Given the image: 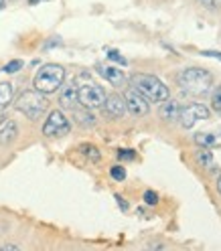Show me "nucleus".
<instances>
[{
	"mask_svg": "<svg viewBox=\"0 0 221 251\" xmlns=\"http://www.w3.org/2000/svg\"><path fill=\"white\" fill-rule=\"evenodd\" d=\"M179 87L187 96H205L213 85V75L201 67H189L177 77Z\"/></svg>",
	"mask_w": 221,
	"mask_h": 251,
	"instance_id": "f257e3e1",
	"label": "nucleus"
},
{
	"mask_svg": "<svg viewBox=\"0 0 221 251\" xmlns=\"http://www.w3.org/2000/svg\"><path fill=\"white\" fill-rule=\"evenodd\" d=\"M130 83L132 87L142 93L148 101H165L168 100V89L166 85L154 75H148V73H136L130 77Z\"/></svg>",
	"mask_w": 221,
	"mask_h": 251,
	"instance_id": "f03ea898",
	"label": "nucleus"
},
{
	"mask_svg": "<svg viewBox=\"0 0 221 251\" xmlns=\"http://www.w3.org/2000/svg\"><path fill=\"white\" fill-rule=\"evenodd\" d=\"M63 81H65V69L61 65H57V63H47V65H43L37 71L33 85L37 91L49 96V93H55L57 89H61Z\"/></svg>",
	"mask_w": 221,
	"mask_h": 251,
	"instance_id": "7ed1b4c3",
	"label": "nucleus"
},
{
	"mask_svg": "<svg viewBox=\"0 0 221 251\" xmlns=\"http://www.w3.org/2000/svg\"><path fill=\"white\" fill-rule=\"evenodd\" d=\"M17 109L23 112L28 120H39L45 109H47V100H45V93L37 91V89H30L21 93V98L17 100Z\"/></svg>",
	"mask_w": 221,
	"mask_h": 251,
	"instance_id": "20e7f679",
	"label": "nucleus"
},
{
	"mask_svg": "<svg viewBox=\"0 0 221 251\" xmlns=\"http://www.w3.org/2000/svg\"><path fill=\"white\" fill-rule=\"evenodd\" d=\"M77 101L85 109H98L106 101V91L96 83H85L82 87H77Z\"/></svg>",
	"mask_w": 221,
	"mask_h": 251,
	"instance_id": "39448f33",
	"label": "nucleus"
},
{
	"mask_svg": "<svg viewBox=\"0 0 221 251\" xmlns=\"http://www.w3.org/2000/svg\"><path fill=\"white\" fill-rule=\"evenodd\" d=\"M211 112H209V107L207 105H203V103H187L185 107H181V112H179V122L185 130L189 128H193V126L197 122H203V120H209Z\"/></svg>",
	"mask_w": 221,
	"mask_h": 251,
	"instance_id": "423d86ee",
	"label": "nucleus"
},
{
	"mask_svg": "<svg viewBox=\"0 0 221 251\" xmlns=\"http://www.w3.org/2000/svg\"><path fill=\"white\" fill-rule=\"evenodd\" d=\"M71 130V124L69 120L65 118V114L55 109V112L49 114L47 122L43 124V134L47 138H61V136H67Z\"/></svg>",
	"mask_w": 221,
	"mask_h": 251,
	"instance_id": "0eeeda50",
	"label": "nucleus"
},
{
	"mask_svg": "<svg viewBox=\"0 0 221 251\" xmlns=\"http://www.w3.org/2000/svg\"><path fill=\"white\" fill-rule=\"evenodd\" d=\"M124 103H126V109H128L130 114H134V116H146V114L150 112L148 100L142 96V93H138L134 87L126 89V93H124Z\"/></svg>",
	"mask_w": 221,
	"mask_h": 251,
	"instance_id": "6e6552de",
	"label": "nucleus"
},
{
	"mask_svg": "<svg viewBox=\"0 0 221 251\" xmlns=\"http://www.w3.org/2000/svg\"><path fill=\"white\" fill-rule=\"evenodd\" d=\"M98 71H100V75L104 77V79H108L110 83H112L114 87H122L124 83H126V75L118 69V67H112V65H100L96 67Z\"/></svg>",
	"mask_w": 221,
	"mask_h": 251,
	"instance_id": "1a4fd4ad",
	"label": "nucleus"
},
{
	"mask_svg": "<svg viewBox=\"0 0 221 251\" xmlns=\"http://www.w3.org/2000/svg\"><path fill=\"white\" fill-rule=\"evenodd\" d=\"M195 142H197V146H205V148L221 146V126H219V128H213V130L199 132L195 136Z\"/></svg>",
	"mask_w": 221,
	"mask_h": 251,
	"instance_id": "9d476101",
	"label": "nucleus"
},
{
	"mask_svg": "<svg viewBox=\"0 0 221 251\" xmlns=\"http://www.w3.org/2000/svg\"><path fill=\"white\" fill-rule=\"evenodd\" d=\"M102 107H106V112H108V116H112V118H122L124 116V112H126V103H124V98H120V96H106V101H104V105Z\"/></svg>",
	"mask_w": 221,
	"mask_h": 251,
	"instance_id": "9b49d317",
	"label": "nucleus"
},
{
	"mask_svg": "<svg viewBox=\"0 0 221 251\" xmlns=\"http://www.w3.org/2000/svg\"><path fill=\"white\" fill-rule=\"evenodd\" d=\"M59 103L63 105V107H67V109H73L77 103V87L73 85V83H69V85H65L61 89V93H59Z\"/></svg>",
	"mask_w": 221,
	"mask_h": 251,
	"instance_id": "f8f14e48",
	"label": "nucleus"
},
{
	"mask_svg": "<svg viewBox=\"0 0 221 251\" xmlns=\"http://www.w3.org/2000/svg\"><path fill=\"white\" fill-rule=\"evenodd\" d=\"M179 112H181V105L175 101V100H165V105H161V118L163 122H179Z\"/></svg>",
	"mask_w": 221,
	"mask_h": 251,
	"instance_id": "ddd939ff",
	"label": "nucleus"
},
{
	"mask_svg": "<svg viewBox=\"0 0 221 251\" xmlns=\"http://www.w3.org/2000/svg\"><path fill=\"white\" fill-rule=\"evenodd\" d=\"M17 136H19V128H17V124H14L12 120H6L2 126H0V144L2 146L14 142V138Z\"/></svg>",
	"mask_w": 221,
	"mask_h": 251,
	"instance_id": "4468645a",
	"label": "nucleus"
},
{
	"mask_svg": "<svg viewBox=\"0 0 221 251\" xmlns=\"http://www.w3.org/2000/svg\"><path fill=\"white\" fill-rule=\"evenodd\" d=\"M195 158H197V162H199L203 168H211V166H213V154H211L209 148H205V146H199Z\"/></svg>",
	"mask_w": 221,
	"mask_h": 251,
	"instance_id": "2eb2a0df",
	"label": "nucleus"
},
{
	"mask_svg": "<svg viewBox=\"0 0 221 251\" xmlns=\"http://www.w3.org/2000/svg\"><path fill=\"white\" fill-rule=\"evenodd\" d=\"M12 100V85L10 83H0V112L10 103Z\"/></svg>",
	"mask_w": 221,
	"mask_h": 251,
	"instance_id": "dca6fc26",
	"label": "nucleus"
},
{
	"mask_svg": "<svg viewBox=\"0 0 221 251\" xmlns=\"http://www.w3.org/2000/svg\"><path fill=\"white\" fill-rule=\"evenodd\" d=\"M80 150H82V152L87 156L89 160H93V162H98V160L102 158V156H100V150H98L96 146H91V144H83Z\"/></svg>",
	"mask_w": 221,
	"mask_h": 251,
	"instance_id": "f3484780",
	"label": "nucleus"
},
{
	"mask_svg": "<svg viewBox=\"0 0 221 251\" xmlns=\"http://www.w3.org/2000/svg\"><path fill=\"white\" fill-rule=\"evenodd\" d=\"M211 107H213V112L221 116V85L213 91V96H211Z\"/></svg>",
	"mask_w": 221,
	"mask_h": 251,
	"instance_id": "a211bd4d",
	"label": "nucleus"
},
{
	"mask_svg": "<svg viewBox=\"0 0 221 251\" xmlns=\"http://www.w3.org/2000/svg\"><path fill=\"white\" fill-rule=\"evenodd\" d=\"M21 69H23V61H19V59H14V61L6 63V65L2 67L4 73H17V71H21Z\"/></svg>",
	"mask_w": 221,
	"mask_h": 251,
	"instance_id": "6ab92c4d",
	"label": "nucleus"
},
{
	"mask_svg": "<svg viewBox=\"0 0 221 251\" xmlns=\"http://www.w3.org/2000/svg\"><path fill=\"white\" fill-rule=\"evenodd\" d=\"M110 175H112L114 180L122 182V180L126 178V168H124V166H112V168H110Z\"/></svg>",
	"mask_w": 221,
	"mask_h": 251,
	"instance_id": "aec40b11",
	"label": "nucleus"
},
{
	"mask_svg": "<svg viewBox=\"0 0 221 251\" xmlns=\"http://www.w3.org/2000/svg\"><path fill=\"white\" fill-rule=\"evenodd\" d=\"M144 202H146L148 207H154L156 202H159V195H156L154 191H146L144 193Z\"/></svg>",
	"mask_w": 221,
	"mask_h": 251,
	"instance_id": "412c9836",
	"label": "nucleus"
},
{
	"mask_svg": "<svg viewBox=\"0 0 221 251\" xmlns=\"http://www.w3.org/2000/svg\"><path fill=\"white\" fill-rule=\"evenodd\" d=\"M199 2L211 10H221V0H199Z\"/></svg>",
	"mask_w": 221,
	"mask_h": 251,
	"instance_id": "4be33fe9",
	"label": "nucleus"
},
{
	"mask_svg": "<svg viewBox=\"0 0 221 251\" xmlns=\"http://www.w3.org/2000/svg\"><path fill=\"white\" fill-rule=\"evenodd\" d=\"M108 57L112 59V61H116V63H122V65H126V63H128V61H126L118 51H108Z\"/></svg>",
	"mask_w": 221,
	"mask_h": 251,
	"instance_id": "5701e85b",
	"label": "nucleus"
},
{
	"mask_svg": "<svg viewBox=\"0 0 221 251\" xmlns=\"http://www.w3.org/2000/svg\"><path fill=\"white\" fill-rule=\"evenodd\" d=\"M118 158H124V160H134V150H118Z\"/></svg>",
	"mask_w": 221,
	"mask_h": 251,
	"instance_id": "b1692460",
	"label": "nucleus"
},
{
	"mask_svg": "<svg viewBox=\"0 0 221 251\" xmlns=\"http://www.w3.org/2000/svg\"><path fill=\"white\" fill-rule=\"evenodd\" d=\"M203 57H211V59H219L221 61V53L219 51H201Z\"/></svg>",
	"mask_w": 221,
	"mask_h": 251,
	"instance_id": "393cba45",
	"label": "nucleus"
},
{
	"mask_svg": "<svg viewBox=\"0 0 221 251\" xmlns=\"http://www.w3.org/2000/svg\"><path fill=\"white\" fill-rule=\"evenodd\" d=\"M80 120H82V126L85 124V126H91L93 124V118L91 116H80Z\"/></svg>",
	"mask_w": 221,
	"mask_h": 251,
	"instance_id": "a878e982",
	"label": "nucleus"
},
{
	"mask_svg": "<svg viewBox=\"0 0 221 251\" xmlns=\"http://www.w3.org/2000/svg\"><path fill=\"white\" fill-rule=\"evenodd\" d=\"M116 201L120 202V209H122V211H128V202H126L122 197H116Z\"/></svg>",
	"mask_w": 221,
	"mask_h": 251,
	"instance_id": "bb28decb",
	"label": "nucleus"
},
{
	"mask_svg": "<svg viewBox=\"0 0 221 251\" xmlns=\"http://www.w3.org/2000/svg\"><path fill=\"white\" fill-rule=\"evenodd\" d=\"M37 2H41V0H28V4H37Z\"/></svg>",
	"mask_w": 221,
	"mask_h": 251,
	"instance_id": "cd10ccee",
	"label": "nucleus"
},
{
	"mask_svg": "<svg viewBox=\"0 0 221 251\" xmlns=\"http://www.w3.org/2000/svg\"><path fill=\"white\" fill-rule=\"evenodd\" d=\"M217 188H219V193H221V176H219V182H217Z\"/></svg>",
	"mask_w": 221,
	"mask_h": 251,
	"instance_id": "c85d7f7f",
	"label": "nucleus"
},
{
	"mask_svg": "<svg viewBox=\"0 0 221 251\" xmlns=\"http://www.w3.org/2000/svg\"><path fill=\"white\" fill-rule=\"evenodd\" d=\"M4 8V0H0V10H2Z\"/></svg>",
	"mask_w": 221,
	"mask_h": 251,
	"instance_id": "c756f323",
	"label": "nucleus"
}]
</instances>
